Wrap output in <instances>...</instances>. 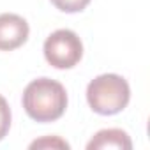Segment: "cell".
<instances>
[{
	"mask_svg": "<svg viewBox=\"0 0 150 150\" xmlns=\"http://www.w3.org/2000/svg\"><path fill=\"white\" fill-rule=\"evenodd\" d=\"M23 108L35 122L58 120L67 108V92L55 80L37 78L23 92Z\"/></svg>",
	"mask_w": 150,
	"mask_h": 150,
	"instance_id": "1",
	"label": "cell"
},
{
	"mask_svg": "<svg viewBox=\"0 0 150 150\" xmlns=\"http://www.w3.org/2000/svg\"><path fill=\"white\" fill-rule=\"evenodd\" d=\"M131 99L129 83L118 74H101L87 87V101L99 115L120 113Z\"/></svg>",
	"mask_w": 150,
	"mask_h": 150,
	"instance_id": "2",
	"label": "cell"
},
{
	"mask_svg": "<svg viewBox=\"0 0 150 150\" xmlns=\"http://www.w3.org/2000/svg\"><path fill=\"white\" fill-rule=\"evenodd\" d=\"M44 57L57 69H71L83 57V44L72 30L62 28L44 41Z\"/></svg>",
	"mask_w": 150,
	"mask_h": 150,
	"instance_id": "3",
	"label": "cell"
},
{
	"mask_svg": "<svg viewBox=\"0 0 150 150\" xmlns=\"http://www.w3.org/2000/svg\"><path fill=\"white\" fill-rule=\"evenodd\" d=\"M28 23L13 13L0 14V51H13L28 39Z\"/></svg>",
	"mask_w": 150,
	"mask_h": 150,
	"instance_id": "4",
	"label": "cell"
},
{
	"mask_svg": "<svg viewBox=\"0 0 150 150\" xmlns=\"http://www.w3.org/2000/svg\"><path fill=\"white\" fill-rule=\"evenodd\" d=\"M88 150H104V148H117V150H131L132 143L125 131L122 129H103L99 131L87 145Z\"/></svg>",
	"mask_w": 150,
	"mask_h": 150,
	"instance_id": "5",
	"label": "cell"
},
{
	"mask_svg": "<svg viewBox=\"0 0 150 150\" xmlns=\"http://www.w3.org/2000/svg\"><path fill=\"white\" fill-rule=\"evenodd\" d=\"M51 4L64 13H80L90 4V0H51Z\"/></svg>",
	"mask_w": 150,
	"mask_h": 150,
	"instance_id": "6",
	"label": "cell"
},
{
	"mask_svg": "<svg viewBox=\"0 0 150 150\" xmlns=\"http://www.w3.org/2000/svg\"><path fill=\"white\" fill-rule=\"evenodd\" d=\"M9 127H11V108L7 101L0 96V141L9 132Z\"/></svg>",
	"mask_w": 150,
	"mask_h": 150,
	"instance_id": "7",
	"label": "cell"
},
{
	"mask_svg": "<svg viewBox=\"0 0 150 150\" xmlns=\"http://www.w3.org/2000/svg\"><path fill=\"white\" fill-rule=\"evenodd\" d=\"M44 146H58V148H69V143L58 139V138H44L39 141H34L30 148H44Z\"/></svg>",
	"mask_w": 150,
	"mask_h": 150,
	"instance_id": "8",
	"label": "cell"
}]
</instances>
